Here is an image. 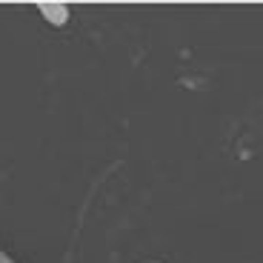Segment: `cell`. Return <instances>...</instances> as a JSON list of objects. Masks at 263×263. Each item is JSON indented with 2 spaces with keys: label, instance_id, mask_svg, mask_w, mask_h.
Listing matches in <instances>:
<instances>
[{
  "label": "cell",
  "instance_id": "7a4b0ae2",
  "mask_svg": "<svg viewBox=\"0 0 263 263\" xmlns=\"http://www.w3.org/2000/svg\"><path fill=\"white\" fill-rule=\"evenodd\" d=\"M0 263H14V260H12V257H9L3 249H0Z\"/></svg>",
  "mask_w": 263,
  "mask_h": 263
},
{
  "label": "cell",
  "instance_id": "6da1fadb",
  "mask_svg": "<svg viewBox=\"0 0 263 263\" xmlns=\"http://www.w3.org/2000/svg\"><path fill=\"white\" fill-rule=\"evenodd\" d=\"M40 12L46 14V17H52V20H54V26H60V23H63L66 17H69V12H66L63 6H43Z\"/></svg>",
  "mask_w": 263,
  "mask_h": 263
}]
</instances>
